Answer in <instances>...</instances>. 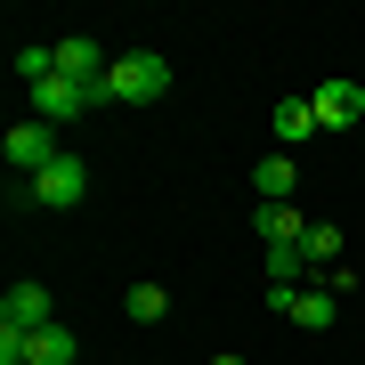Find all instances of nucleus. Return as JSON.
Wrapping results in <instances>:
<instances>
[{"instance_id":"obj_1","label":"nucleus","mask_w":365,"mask_h":365,"mask_svg":"<svg viewBox=\"0 0 365 365\" xmlns=\"http://www.w3.org/2000/svg\"><path fill=\"white\" fill-rule=\"evenodd\" d=\"M170 90V57L163 49H122L114 66H106V98L114 106H155Z\"/></svg>"},{"instance_id":"obj_2","label":"nucleus","mask_w":365,"mask_h":365,"mask_svg":"<svg viewBox=\"0 0 365 365\" xmlns=\"http://www.w3.org/2000/svg\"><path fill=\"white\" fill-rule=\"evenodd\" d=\"M0 155H9V170H25V179H41L66 146H57V122H41V114H25V122H9V138H0Z\"/></svg>"},{"instance_id":"obj_3","label":"nucleus","mask_w":365,"mask_h":365,"mask_svg":"<svg viewBox=\"0 0 365 365\" xmlns=\"http://www.w3.org/2000/svg\"><path fill=\"white\" fill-rule=\"evenodd\" d=\"M81 195H90V163L81 155H57L41 179H25V203H41V211H73Z\"/></svg>"},{"instance_id":"obj_4","label":"nucleus","mask_w":365,"mask_h":365,"mask_svg":"<svg viewBox=\"0 0 365 365\" xmlns=\"http://www.w3.org/2000/svg\"><path fill=\"white\" fill-rule=\"evenodd\" d=\"M268 309L292 317L300 333H325L333 317H341V292H325V284H292V292H276V284H268Z\"/></svg>"},{"instance_id":"obj_5","label":"nucleus","mask_w":365,"mask_h":365,"mask_svg":"<svg viewBox=\"0 0 365 365\" xmlns=\"http://www.w3.org/2000/svg\"><path fill=\"white\" fill-rule=\"evenodd\" d=\"M90 106H114V98L90 90V81H66V73H49V81L33 90V114H41V122H73V114H90Z\"/></svg>"},{"instance_id":"obj_6","label":"nucleus","mask_w":365,"mask_h":365,"mask_svg":"<svg viewBox=\"0 0 365 365\" xmlns=\"http://www.w3.org/2000/svg\"><path fill=\"white\" fill-rule=\"evenodd\" d=\"M49 325H57L49 284H9V300H0V333H49Z\"/></svg>"},{"instance_id":"obj_7","label":"nucleus","mask_w":365,"mask_h":365,"mask_svg":"<svg viewBox=\"0 0 365 365\" xmlns=\"http://www.w3.org/2000/svg\"><path fill=\"white\" fill-rule=\"evenodd\" d=\"M106 66H114V57H106V49H98L90 33L57 41V73H66V81H90V90H106Z\"/></svg>"},{"instance_id":"obj_8","label":"nucleus","mask_w":365,"mask_h":365,"mask_svg":"<svg viewBox=\"0 0 365 365\" xmlns=\"http://www.w3.org/2000/svg\"><path fill=\"white\" fill-rule=\"evenodd\" d=\"M317 122H325V130H349V122L365 114V90H357V81H317Z\"/></svg>"},{"instance_id":"obj_9","label":"nucleus","mask_w":365,"mask_h":365,"mask_svg":"<svg viewBox=\"0 0 365 365\" xmlns=\"http://www.w3.org/2000/svg\"><path fill=\"white\" fill-rule=\"evenodd\" d=\"M252 227H260V244H300V235H309V220H300L292 203H260Z\"/></svg>"},{"instance_id":"obj_10","label":"nucleus","mask_w":365,"mask_h":365,"mask_svg":"<svg viewBox=\"0 0 365 365\" xmlns=\"http://www.w3.org/2000/svg\"><path fill=\"white\" fill-rule=\"evenodd\" d=\"M292 179H300L292 155H260V163H252V187H260V203H292Z\"/></svg>"},{"instance_id":"obj_11","label":"nucleus","mask_w":365,"mask_h":365,"mask_svg":"<svg viewBox=\"0 0 365 365\" xmlns=\"http://www.w3.org/2000/svg\"><path fill=\"white\" fill-rule=\"evenodd\" d=\"M309 276H317V268H309V252H300V244H268V284H276V292L309 284Z\"/></svg>"},{"instance_id":"obj_12","label":"nucleus","mask_w":365,"mask_h":365,"mask_svg":"<svg viewBox=\"0 0 365 365\" xmlns=\"http://www.w3.org/2000/svg\"><path fill=\"white\" fill-rule=\"evenodd\" d=\"M317 130H325V122H317V106H309V98H284V106H276V138H284V146L317 138Z\"/></svg>"},{"instance_id":"obj_13","label":"nucleus","mask_w":365,"mask_h":365,"mask_svg":"<svg viewBox=\"0 0 365 365\" xmlns=\"http://www.w3.org/2000/svg\"><path fill=\"white\" fill-rule=\"evenodd\" d=\"M122 317H130V325H163V317H170V292L163 284H130V292H122Z\"/></svg>"},{"instance_id":"obj_14","label":"nucleus","mask_w":365,"mask_h":365,"mask_svg":"<svg viewBox=\"0 0 365 365\" xmlns=\"http://www.w3.org/2000/svg\"><path fill=\"white\" fill-rule=\"evenodd\" d=\"M33 365H81V341H73V325L33 333Z\"/></svg>"},{"instance_id":"obj_15","label":"nucleus","mask_w":365,"mask_h":365,"mask_svg":"<svg viewBox=\"0 0 365 365\" xmlns=\"http://www.w3.org/2000/svg\"><path fill=\"white\" fill-rule=\"evenodd\" d=\"M300 252H309V268L325 276V268L341 260V227H325V220H309V235H300ZM317 276H309V284H317Z\"/></svg>"},{"instance_id":"obj_16","label":"nucleus","mask_w":365,"mask_h":365,"mask_svg":"<svg viewBox=\"0 0 365 365\" xmlns=\"http://www.w3.org/2000/svg\"><path fill=\"white\" fill-rule=\"evenodd\" d=\"M49 73H57V49H41V41H25V49H16V81H25V90H41Z\"/></svg>"},{"instance_id":"obj_17","label":"nucleus","mask_w":365,"mask_h":365,"mask_svg":"<svg viewBox=\"0 0 365 365\" xmlns=\"http://www.w3.org/2000/svg\"><path fill=\"white\" fill-rule=\"evenodd\" d=\"M211 365H244V357H211Z\"/></svg>"}]
</instances>
